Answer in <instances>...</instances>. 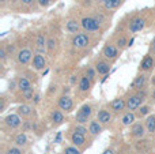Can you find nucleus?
Segmentation results:
<instances>
[{
    "label": "nucleus",
    "mask_w": 155,
    "mask_h": 154,
    "mask_svg": "<svg viewBox=\"0 0 155 154\" xmlns=\"http://www.w3.org/2000/svg\"><path fill=\"white\" fill-rule=\"evenodd\" d=\"M7 154H23V153H22V150L18 149V147H10V149L7 150Z\"/></svg>",
    "instance_id": "nucleus-34"
},
{
    "label": "nucleus",
    "mask_w": 155,
    "mask_h": 154,
    "mask_svg": "<svg viewBox=\"0 0 155 154\" xmlns=\"http://www.w3.org/2000/svg\"><path fill=\"white\" fill-rule=\"evenodd\" d=\"M110 120H112V115H110L109 111L101 109V111L98 112V122L101 123V124H106V123H109Z\"/></svg>",
    "instance_id": "nucleus-11"
},
{
    "label": "nucleus",
    "mask_w": 155,
    "mask_h": 154,
    "mask_svg": "<svg viewBox=\"0 0 155 154\" xmlns=\"http://www.w3.org/2000/svg\"><path fill=\"white\" fill-rule=\"evenodd\" d=\"M46 44H48V42H46L45 37H44L42 34L38 35V37H37V49H38V51H40V52L45 51V45H46Z\"/></svg>",
    "instance_id": "nucleus-22"
},
{
    "label": "nucleus",
    "mask_w": 155,
    "mask_h": 154,
    "mask_svg": "<svg viewBox=\"0 0 155 154\" xmlns=\"http://www.w3.org/2000/svg\"><path fill=\"white\" fill-rule=\"evenodd\" d=\"M110 106H112V111H114L118 113V112L124 111V108H127V102L123 100V98H116V100L112 101Z\"/></svg>",
    "instance_id": "nucleus-8"
},
{
    "label": "nucleus",
    "mask_w": 155,
    "mask_h": 154,
    "mask_svg": "<svg viewBox=\"0 0 155 154\" xmlns=\"http://www.w3.org/2000/svg\"><path fill=\"white\" fill-rule=\"evenodd\" d=\"M86 76H87V78L90 79V81H93L94 76H95V72H94L93 68H88V70H87V75H86Z\"/></svg>",
    "instance_id": "nucleus-36"
},
{
    "label": "nucleus",
    "mask_w": 155,
    "mask_h": 154,
    "mask_svg": "<svg viewBox=\"0 0 155 154\" xmlns=\"http://www.w3.org/2000/svg\"><path fill=\"white\" fill-rule=\"evenodd\" d=\"M22 3H25V4H30V3L33 2V0H21Z\"/></svg>",
    "instance_id": "nucleus-42"
},
{
    "label": "nucleus",
    "mask_w": 155,
    "mask_h": 154,
    "mask_svg": "<svg viewBox=\"0 0 155 154\" xmlns=\"http://www.w3.org/2000/svg\"><path fill=\"white\" fill-rule=\"evenodd\" d=\"M144 135V126L142 123H137V124H134L132 127V136L135 138H142Z\"/></svg>",
    "instance_id": "nucleus-12"
},
{
    "label": "nucleus",
    "mask_w": 155,
    "mask_h": 154,
    "mask_svg": "<svg viewBox=\"0 0 155 154\" xmlns=\"http://www.w3.org/2000/svg\"><path fill=\"white\" fill-rule=\"evenodd\" d=\"M59 106L61 111H65V112H71L72 111V106H74V102L72 100H71L68 95H61V97L59 98Z\"/></svg>",
    "instance_id": "nucleus-4"
},
{
    "label": "nucleus",
    "mask_w": 155,
    "mask_h": 154,
    "mask_svg": "<svg viewBox=\"0 0 155 154\" xmlns=\"http://www.w3.org/2000/svg\"><path fill=\"white\" fill-rule=\"evenodd\" d=\"M153 52L155 53V38H154V41H153Z\"/></svg>",
    "instance_id": "nucleus-44"
},
{
    "label": "nucleus",
    "mask_w": 155,
    "mask_h": 154,
    "mask_svg": "<svg viewBox=\"0 0 155 154\" xmlns=\"http://www.w3.org/2000/svg\"><path fill=\"white\" fill-rule=\"evenodd\" d=\"M18 87L23 92V90L29 89V87H31V83H30V81L27 78H25V76H22V78H19L18 81Z\"/></svg>",
    "instance_id": "nucleus-19"
},
{
    "label": "nucleus",
    "mask_w": 155,
    "mask_h": 154,
    "mask_svg": "<svg viewBox=\"0 0 155 154\" xmlns=\"http://www.w3.org/2000/svg\"><path fill=\"white\" fill-rule=\"evenodd\" d=\"M99 2H104L105 3V2H107V0H99Z\"/></svg>",
    "instance_id": "nucleus-46"
},
{
    "label": "nucleus",
    "mask_w": 155,
    "mask_h": 154,
    "mask_svg": "<svg viewBox=\"0 0 155 154\" xmlns=\"http://www.w3.org/2000/svg\"><path fill=\"white\" fill-rule=\"evenodd\" d=\"M71 141H72V143L75 145V146H82V145L84 143V135L74 132L72 136H71Z\"/></svg>",
    "instance_id": "nucleus-17"
},
{
    "label": "nucleus",
    "mask_w": 155,
    "mask_h": 154,
    "mask_svg": "<svg viewBox=\"0 0 155 154\" xmlns=\"http://www.w3.org/2000/svg\"><path fill=\"white\" fill-rule=\"evenodd\" d=\"M67 30L70 33H76L79 30V23L76 21H68L67 22Z\"/></svg>",
    "instance_id": "nucleus-27"
},
{
    "label": "nucleus",
    "mask_w": 155,
    "mask_h": 154,
    "mask_svg": "<svg viewBox=\"0 0 155 154\" xmlns=\"http://www.w3.org/2000/svg\"><path fill=\"white\" fill-rule=\"evenodd\" d=\"M142 101H143V97L139 94L136 95H131V97L128 98V101H127V109L128 111H135V109H137L140 105H142Z\"/></svg>",
    "instance_id": "nucleus-3"
},
{
    "label": "nucleus",
    "mask_w": 155,
    "mask_h": 154,
    "mask_svg": "<svg viewBox=\"0 0 155 154\" xmlns=\"http://www.w3.org/2000/svg\"><path fill=\"white\" fill-rule=\"evenodd\" d=\"M75 120L79 124H84V123H87V120H88V117L87 116H84V115H82L80 112H78L76 113V116H75Z\"/></svg>",
    "instance_id": "nucleus-30"
},
{
    "label": "nucleus",
    "mask_w": 155,
    "mask_h": 154,
    "mask_svg": "<svg viewBox=\"0 0 155 154\" xmlns=\"http://www.w3.org/2000/svg\"><path fill=\"white\" fill-rule=\"evenodd\" d=\"M146 127L148 132H155V116H148L146 120Z\"/></svg>",
    "instance_id": "nucleus-21"
},
{
    "label": "nucleus",
    "mask_w": 155,
    "mask_h": 154,
    "mask_svg": "<svg viewBox=\"0 0 155 154\" xmlns=\"http://www.w3.org/2000/svg\"><path fill=\"white\" fill-rule=\"evenodd\" d=\"M0 59H2V60H4L5 59V51H4V49H0Z\"/></svg>",
    "instance_id": "nucleus-39"
},
{
    "label": "nucleus",
    "mask_w": 155,
    "mask_h": 154,
    "mask_svg": "<svg viewBox=\"0 0 155 154\" xmlns=\"http://www.w3.org/2000/svg\"><path fill=\"white\" fill-rule=\"evenodd\" d=\"M102 154H114V152H113L112 149H106V150H105V152L102 153Z\"/></svg>",
    "instance_id": "nucleus-41"
},
{
    "label": "nucleus",
    "mask_w": 155,
    "mask_h": 154,
    "mask_svg": "<svg viewBox=\"0 0 155 154\" xmlns=\"http://www.w3.org/2000/svg\"><path fill=\"white\" fill-rule=\"evenodd\" d=\"M153 65H154V59L151 56H146L144 60L142 62V64H140V68L144 71H148L153 68Z\"/></svg>",
    "instance_id": "nucleus-15"
},
{
    "label": "nucleus",
    "mask_w": 155,
    "mask_h": 154,
    "mask_svg": "<svg viewBox=\"0 0 155 154\" xmlns=\"http://www.w3.org/2000/svg\"><path fill=\"white\" fill-rule=\"evenodd\" d=\"M65 154H80V152L76 147H67L65 149Z\"/></svg>",
    "instance_id": "nucleus-35"
},
{
    "label": "nucleus",
    "mask_w": 155,
    "mask_h": 154,
    "mask_svg": "<svg viewBox=\"0 0 155 154\" xmlns=\"http://www.w3.org/2000/svg\"><path fill=\"white\" fill-rule=\"evenodd\" d=\"M79 89H80V92H87V90L90 89V79H88L87 76H83V78L80 79Z\"/></svg>",
    "instance_id": "nucleus-20"
},
{
    "label": "nucleus",
    "mask_w": 155,
    "mask_h": 154,
    "mask_svg": "<svg viewBox=\"0 0 155 154\" xmlns=\"http://www.w3.org/2000/svg\"><path fill=\"white\" fill-rule=\"evenodd\" d=\"M38 3H40V5H42V7L49 5V0H38Z\"/></svg>",
    "instance_id": "nucleus-38"
},
{
    "label": "nucleus",
    "mask_w": 155,
    "mask_h": 154,
    "mask_svg": "<svg viewBox=\"0 0 155 154\" xmlns=\"http://www.w3.org/2000/svg\"><path fill=\"white\" fill-rule=\"evenodd\" d=\"M97 72L101 74V75H107V72H109L110 70V65L107 64L106 62H98L97 63Z\"/></svg>",
    "instance_id": "nucleus-14"
},
{
    "label": "nucleus",
    "mask_w": 155,
    "mask_h": 154,
    "mask_svg": "<svg viewBox=\"0 0 155 154\" xmlns=\"http://www.w3.org/2000/svg\"><path fill=\"white\" fill-rule=\"evenodd\" d=\"M60 141H61V132H59L56 135V138H54V142H56V143H59Z\"/></svg>",
    "instance_id": "nucleus-40"
},
{
    "label": "nucleus",
    "mask_w": 155,
    "mask_h": 154,
    "mask_svg": "<svg viewBox=\"0 0 155 154\" xmlns=\"http://www.w3.org/2000/svg\"><path fill=\"white\" fill-rule=\"evenodd\" d=\"M38 101H40V95H35V97H34V102H38Z\"/></svg>",
    "instance_id": "nucleus-43"
},
{
    "label": "nucleus",
    "mask_w": 155,
    "mask_h": 154,
    "mask_svg": "<svg viewBox=\"0 0 155 154\" xmlns=\"http://www.w3.org/2000/svg\"><path fill=\"white\" fill-rule=\"evenodd\" d=\"M52 120H53L54 123H57V124H60V123L64 120V115L60 111H53L52 112Z\"/></svg>",
    "instance_id": "nucleus-25"
},
{
    "label": "nucleus",
    "mask_w": 155,
    "mask_h": 154,
    "mask_svg": "<svg viewBox=\"0 0 155 154\" xmlns=\"http://www.w3.org/2000/svg\"><path fill=\"white\" fill-rule=\"evenodd\" d=\"M91 111H93V109H91V106L88 105V104H84V105H83L82 108L79 109L80 113L84 115V116H87V117H90V116H91Z\"/></svg>",
    "instance_id": "nucleus-28"
},
{
    "label": "nucleus",
    "mask_w": 155,
    "mask_h": 154,
    "mask_svg": "<svg viewBox=\"0 0 155 154\" xmlns=\"http://www.w3.org/2000/svg\"><path fill=\"white\" fill-rule=\"evenodd\" d=\"M22 94H23V97L26 98V100L33 98V95H34V89H33V86L29 87V89H26V90H23V92H22Z\"/></svg>",
    "instance_id": "nucleus-29"
},
{
    "label": "nucleus",
    "mask_w": 155,
    "mask_h": 154,
    "mask_svg": "<svg viewBox=\"0 0 155 154\" xmlns=\"http://www.w3.org/2000/svg\"><path fill=\"white\" fill-rule=\"evenodd\" d=\"M143 27H144V19H142V18H135L134 21L129 23V30H131L132 33L139 32Z\"/></svg>",
    "instance_id": "nucleus-7"
},
{
    "label": "nucleus",
    "mask_w": 155,
    "mask_h": 154,
    "mask_svg": "<svg viewBox=\"0 0 155 154\" xmlns=\"http://www.w3.org/2000/svg\"><path fill=\"white\" fill-rule=\"evenodd\" d=\"M135 115H134V112H128V113H125L123 116V119H121V122H123V124L124 126H131V124H134V122H135Z\"/></svg>",
    "instance_id": "nucleus-16"
},
{
    "label": "nucleus",
    "mask_w": 155,
    "mask_h": 154,
    "mask_svg": "<svg viewBox=\"0 0 155 154\" xmlns=\"http://www.w3.org/2000/svg\"><path fill=\"white\" fill-rule=\"evenodd\" d=\"M88 35L86 33H78L72 38V44L75 48H86L88 45Z\"/></svg>",
    "instance_id": "nucleus-2"
},
{
    "label": "nucleus",
    "mask_w": 155,
    "mask_h": 154,
    "mask_svg": "<svg viewBox=\"0 0 155 154\" xmlns=\"http://www.w3.org/2000/svg\"><path fill=\"white\" fill-rule=\"evenodd\" d=\"M46 45H48V49H49V51H53L54 46H56V41H54V38H49V40H48V44H46Z\"/></svg>",
    "instance_id": "nucleus-33"
},
{
    "label": "nucleus",
    "mask_w": 155,
    "mask_h": 154,
    "mask_svg": "<svg viewBox=\"0 0 155 154\" xmlns=\"http://www.w3.org/2000/svg\"><path fill=\"white\" fill-rule=\"evenodd\" d=\"M121 3H123V0H107V2H105V8L113 10V8H117Z\"/></svg>",
    "instance_id": "nucleus-24"
},
{
    "label": "nucleus",
    "mask_w": 155,
    "mask_h": 154,
    "mask_svg": "<svg viewBox=\"0 0 155 154\" xmlns=\"http://www.w3.org/2000/svg\"><path fill=\"white\" fill-rule=\"evenodd\" d=\"M146 76L144 75H139L137 78H135V81H134V83H132V86L135 87V89H142L143 86L146 85Z\"/></svg>",
    "instance_id": "nucleus-18"
},
{
    "label": "nucleus",
    "mask_w": 155,
    "mask_h": 154,
    "mask_svg": "<svg viewBox=\"0 0 155 154\" xmlns=\"http://www.w3.org/2000/svg\"><path fill=\"white\" fill-rule=\"evenodd\" d=\"M33 67H34L35 70H42V68L45 67V57L41 53L35 55V56L33 57Z\"/></svg>",
    "instance_id": "nucleus-9"
},
{
    "label": "nucleus",
    "mask_w": 155,
    "mask_h": 154,
    "mask_svg": "<svg viewBox=\"0 0 155 154\" xmlns=\"http://www.w3.org/2000/svg\"><path fill=\"white\" fill-rule=\"evenodd\" d=\"M31 59V51L30 49H22L18 53V62L21 64H27Z\"/></svg>",
    "instance_id": "nucleus-6"
},
{
    "label": "nucleus",
    "mask_w": 155,
    "mask_h": 154,
    "mask_svg": "<svg viewBox=\"0 0 155 154\" xmlns=\"http://www.w3.org/2000/svg\"><path fill=\"white\" fill-rule=\"evenodd\" d=\"M2 2H4V0H2Z\"/></svg>",
    "instance_id": "nucleus-48"
},
{
    "label": "nucleus",
    "mask_w": 155,
    "mask_h": 154,
    "mask_svg": "<svg viewBox=\"0 0 155 154\" xmlns=\"http://www.w3.org/2000/svg\"><path fill=\"white\" fill-rule=\"evenodd\" d=\"M75 132L80 134V135H86V134H87V130H86L82 124H79V126H76V127H75Z\"/></svg>",
    "instance_id": "nucleus-31"
},
{
    "label": "nucleus",
    "mask_w": 155,
    "mask_h": 154,
    "mask_svg": "<svg viewBox=\"0 0 155 154\" xmlns=\"http://www.w3.org/2000/svg\"><path fill=\"white\" fill-rule=\"evenodd\" d=\"M15 143L18 145V146H25V145L27 143V136H26V134H23V132L18 134V135L15 136Z\"/></svg>",
    "instance_id": "nucleus-23"
},
{
    "label": "nucleus",
    "mask_w": 155,
    "mask_h": 154,
    "mask_svg": "<svg viewBox=\"0 0 155 154\" xmlns=\"http://www.w3.org/2000/svg\"><path fill=\"white\" fill-rule=\"evenodd\" d=\"M101 131H102L101 123L93 120V122L90 123V127H88V132H90L91 135H98V134H101Z\"/></svg>",
    "instance_id": "nucleus-13"
},
{
    "label": "nucleus",
    "mask_w": 155,
    "mask_h": 154,
    "mask_svg": "<svg viewBox=\"0 0 155 154\" xmlns=\"http://www.w3.org/2000/svg\"><path fill=\"white\" fill-rule=\"evenodd\" d=\"M104 56L107 57V59H114V57L117 56V48H116L114 45L107 44V45L104 48Z\"/></svg>",
    "instance_id": "nucleus-10"
},
{
    "label": "nucleus",
    "mask_w": 155,
    "mask_h": 154,
    "mask_svg": "<svg viewBox=\"0 0 155 154\" xmlns=\"http://www.w3.org/2000/svg\"><path fill=\"white\" fill-rule=\"evenodd\" d=\"M148 113H150V106L144 105V106H142V108H140V111H139L140 116H146V115H148Z\"/></svg>",
    "instance_id": "nucleus-32"
},
{
    "label": "nucleus",
    "mask_w": 155,
    "mask_h": 154,
    "mask_svg": "<svg viewBox=\"0 0 155 154\" xmlns=\"http://www.w3.org/2000/svg\"><path fill=\"white\" fill-rule=\"evenodd\" d=\"M31 108H30L29 105H21L18 108V113L22 115V116H30L31 115Z\"/></svg>",
    "instance_id": "nucleus-26"
},
{
    "label": "nucleus",
    "mask_w": 155,
    "mask_h": 154,
    "mask_svg": "<svg viewBox=\"0 0 155 154\" xmlns=\"http://www.w3.org/2000/svg\"><path fill=\"white\" fill-rule=\"evenodd\" d=\"M5 126H8L10 128H16L21 126V117L18 115H8L7 117L4 119Z\"/></svg>",
    "instance_id": "nucleus-5"
},
{
    "label": "nucleus",
    "mask_w": 155,
    "mask_h": 154,
    "mask_svg": "<svg viewBox=\"0 0 155 154\" xmlns=\"http://www.w3.org/2000/svg\"><path fill=\"white\" fill-rule=\"evenodd\" d=\"M82 27L87 32H97L99 29V22L91 16H87V18L82 19Z\"/></svg>",
    "instance_id": "nucleus-1"
},
{
    "label": "nucleus",
    "mask_w": 155,
    "mask_h": 154,
    "mask_svg": "<svg viewBox=\"0 0 155 154\" xmlns=\"http://www.w3.org/2000/svg\"><path fill=\"white\" fill-rule=\"evenodd\" d=\"M154 85H155V76H154Z\"/></svg>",
    "instance_id": "nucleus-47"
},
{
    "label": "nucleus",
    "mask_w": 155,
    "mask_h": 154,
    "mask_svg": "<svg viewBox=\"0 0 155 154\" xmlns=\"http://www.w3.org/2000/svg\"><path fill=\"white\" fill-rule=\"evenodd\" d=\"M71 83H75V76H71Z\"/></svg>",
    "instance_id": "nucleus-45"
},
{
    "label": "nucleus",
    "mask_w": 155,
    "mask_h": 154,
    "mask_svg": "<svg viewBox=\"0 0 155 154\" xmlns=\"http://www.w3.org/2000/svg\"><path fill=\"white\" fill-rule=\"evenodd\" d=\"M125 44H127V40H125V37H120L117 40V45L120 46V48H123V46H125Z\"/></svg>",
    "instance_id": "nucleus-37"
}]
</instances>
